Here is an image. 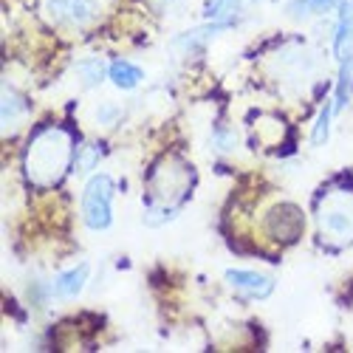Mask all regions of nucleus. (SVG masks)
I'll use <instances>...</instances> for the list:
<instances>
[{
  "label": "nucleus",
  "mask_w": 353,
  "mask_h": 353,
  "mask_svg": "<svg viewBox=\"0 0 353 353\" xmlns=\"http://www.w3.org/2000/svg\"><path fill=\"white\" fill-rule=\"evenodd\" d=\"M243 14V0H203V17L210 23L232 26Z\"/></svg>",
  "instance_id": "12"
},
{
  "label": "nucleus",
  "mask_w": 353,
  "mask_h": 353,
  "mask_svg": "<svg viewBox=\"0 0 353 353\" xmlns=\"http://www.w3.org/2000/svg\"><path fill=\"white\" fill-rule=\"evenodd\" d=\"M74 159V139L65 128H46L26 150V179L34 187H51L63 179Z\"/></svg>",
  "instance_id": "1"
},
{
  "label": "nucleus",
  "mask_w": 353,
  "mask_h": 353,
  "mask_svg": "<svg viewBox=\"0 0 353 353\" xmlns=\"http://www.w3.org/2000/svg\"><path fill=\"white\" fill-rule=\"evenodd\" d=\"M316 226L322 241L331 246L353 243V192L350 190H328L316 201Z\"/></svg>",
  "instance_id": "3"
},
{
  "label": "nucleus",
  "mask_w": 353,
  "mask_h": 353,
  "mask_svg": "<svg viewBox=\"0 0 353 353\" xmlns=\"http://www.w3.org/2000/svg\"><path fill=\"white\" fill-rule=\"evenodd\" d=\"M226 23H210V26H195V28H187V32H181V34H175L172 37V43H170V51L175 54V57H198V54H203L210 48V43L221 34V32H226Z\"/></svg>",
  "instance_id": "7"
},
{
  "label": "nucleus",
  "mask_w": 353,
  "mask_h": 353,
  "mask_svg": "<svg viewBox=\"0 0 353 353\" xmlns=\"http://www.w3.org/2000/svg\"><path fill=\"white\" fill-rule=\"evenodd\" d=\"M212 144H215L218 153H234L238 150V136H234L232 128H218L212 136Z\"/></svg>",
  "instance_id": "20"
},
{
  "label": "nucleus",
  "mask_w": 353,
  "mask_h": 353,
  "mask_svg": "<svg viewBox=\"0 0 353 353\" xmlns=\"http://www.w3.org/2000/svg\"><path fill=\"white\" fill-rule=\"evenodd\" d=\"M336 6V0H288L285 14L294 20H305L311 14H328Z\"/></svg>",
  "instance_id": "16"
},
{
  "label": "nucleus",
  "mask_w": 353,
  "mask_h": 353,
  "mask_svg": "<svg viewBox=\"0 0 353 353\" xmlns=\"http://www.w3.org/2000/svg\"><path fill=\"white\" fill-rule=\"evenodd\" d=\"M266 229L272 238H277L280 243H291L303 234V212L294 207V203H280L274 207L266 218Z\"/></svg>",
  "instance_id": "8"
},
{
  "label": "nucleus",
  "mask_w": 353,
  "mask_h": 353,
  "mask_svg": "<svg viewBox=\"0 0 353 353\" xmlns=\"http://www.w3.org/2000/svg\"><path fill=\"white\" fill-rule=\"evenodd\" d=\"M331 119H334V102H328L322 108V113L316 116V125L311 130V144L314 147H322L328 141V133H331Z\"/></svg>",
  "instance_id": "17"
},
{
  "label": "nucleus",
  "mask_w": 353,
  "mask_h": 353,
  "mask_svg": "<svg viewBox=\"0 0 353 353\" xmlns=\"http://www.w3.org/2000/svg\"><path fill=\"white\" fill-rule=\"evenodd\" d=\"M46 12L54 23L68 26V28H85L99 17L97 0H48Z\"/></svg>",
  "instance_id": "6"
},
{
  "label": "nucleus",
  "mask_w": 353,
  "mask_h": 353,
  "mask_svg": "<svg viewBox=\"0 0 353 353\" xmlns=\"http://www.w3.org/2000/svg\"><path fill=\"white\" fill-rule=\"evenodd\" d=\"M26 110H28L26 99L14 91L12 85H3V105H0V113H3V130H14L23 122Z\"/></svg>",
  "instance_id": "13"
},
{
  "label": "nucleus",
  "mask_w": 353,
  "mask_h": 353,
  "mask_svg": "<svg viewBox=\"0 0 353 353\" xmlns=\"http://www.w3.org/2000/svg\"><path fill=\"white\" fill-rule=\"evenodd\" d=\"M108 79L119 88V91H133L136 85H141V79H144V71L139 68V65H133V63H128V60H116L113 65H110V74H108Z\"/></svg>",
  "instance_id": "14"
},
{
  "label": "nucleus",
  "mask_w": 353,
  "mask_h": 353,
  "mask_svg": "<svg viewBox=\"0 0 353 353\" xmlns=\"http://www.w3.org/2000/svg\"><path fill=\"white\" fill-rule=\"evenodd\" d=\"M252 3H260V0H252Z\"/></svg>",
  "instance_id": "22"
},
{
  "label": "nucleus",
  "mask_w": 353,
  "mask_h": 353,
  "mask_svg": "<svg viewBox=\"0 0 353 353\" xmlns=\"http://www.w3.org/2000/svg\"><path fill=\"white\" fill-rule=\"evenodd\" d=\"M99 159H102V150H99L97 144L82 147L79 156H77V161H74V167H77V172H91V170H97Z\"/></svg>",
  "instance_id": "19"
},
{
  "label": "nucleus",
  "mask_w": 353,
  "mask_h": 353,
  "mask_svg": "<svg viewBox=\"0 0 353 353\" xmlns=\"http://www.w3.org/2000/svg\"><path fill=\"white\" fill-rule=\"evenodd\" d=\"M159 3H170V0H159Z\"/></svg>",
  "instance_id": "21"
},
{
  "label": "nucleus",
  "mask_w": 353,
  "mask_h": 353,
  "mask_svg": "<svg viewBox=\"0 0 353 353\" xmlns=\"http://www.w3.org/2000/svg\"><path fill=\"white\" fill-rule=\"evenodd\" d=\"M74 74L79 77V82L85 88H97L105 82V77L110 74V68H105V63L99 57H85V60H77L74 63Z\"/></svg>",
  "instance_id": "15"
},
{
  "label": "nucleus",
  "mask_w": 353,
  "mask_h": 353,
  "mask_svg": "<svg viewBox=\"0 0 353 353\" xmlns=\"http://www.w3.org/2000/svg\"><path fill=\"white\" fill-rule=\"evenodd\" d=\"M88 274H91V266H88V263H77L74 269H65L60 277L54 280V294H57V297L74 300L77 294L85 288V283H88Z\"/></svg>",
  "instance_id": "10"
},
{
  "label": "nucleus",
  "mask_w": 353,
  "mask_h": 353,
  "mask_svg": "<svg viewBox=\"0 0 353 353\" xmlns=\"http://www.w3.org/2000/svg\"><path fill=\"white\" fill-rule=\"evenodd\" d=\"M122 116H125V110H122V105H116V102H102V105H97V110H94V119H97V125H102V128L119 125Z\"/></svg>",
  "instance_id": "18"
},
{
  "label": "nucleus",
  "mask_w": 353,
  "mask_h": 353,
  "mask_svg": "<svg viewBox=\"0 0 353 353\" xmlns=\"http://www.w3.org/2000/svg\"><path fill=\"white\" fill-rule=\"evenodd\" d=\"M226 283L238 288L241 294L252 300H269L274 294V280L263 272H249V269H226Z\"/></svg>",
  "instance_id": "9"
},
{
  "label": "nucleus",
  "mask_w": 353,
  "mask_h": 353,
  "mask_svg": "<svg viewBox=\"0 0 353 353\" xmlns=\"http://www.w3.org/2000/svg\"><path fill=\"white\" fill-rule=\"evenodd\" d=\"M192 181H195V175H192L190 164H184L181 159H172V156L161 159L150 175V184H147V207L179 212L181 203L190 195Z\"/></svg>",
  "instance_id": "2"
},
{
  "label": "nucleus",
  "mask_w": 353,
  "mask_h": 353,
  "mask_svg": "<svg viewBox=\"0 0 353 353\" xmlns=\"http://www.w3.org/2000/svg\"><path fill=\"white\" fill-rule=\"evenodd\" d=\"M113 195L116 181L108 172H97L82 190V218L91 232H105L113 223Z\"/></svg>",
  "instance_id": "4"
},
{
  "label": "nucleus",
  "mask_w": 353,
  "mask_h": 353,
  "mask_svg": "<svg viewBox=\"0 0 353 353\" xmlns=\"http://www.w3.org/2000/svg\"><path fill=\"white\" fill-rule=\"evenodd\" d=\"M269 68L277 74L280 82L294 85V88H303L316 74V57H314L311 48L291 43V46L274 51V57L269 60Z\"/></svg>",
  "instance_id": "5"
},
{
  "label": "nucleus",
  "mask_w": 353,
  "mask_h": 353,
  "mask_svg": "<svg viewBox=\"0 0 353 353\" xmlns=\"http://www.w3.org/2000/svg\"><path fill=\"white\" fill-rule=\"evenodd\" d=\"M345 51H353V0L339 3V20L334 28V54L342 57Z\"/></svg>",
  "instance_id": "11"
}]
</instances>
